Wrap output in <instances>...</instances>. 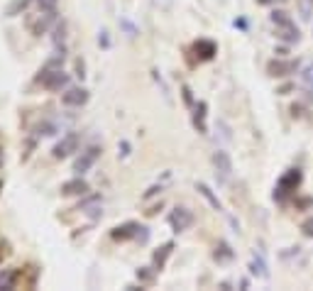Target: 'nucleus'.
<instances>
[{
    "label": "nucleus",
    "instance_id": "nucleus-1",
    "mask_svg": "<svg viewBox=\"0 0 313 291\" xmlns=\"http://www.w3.org/2000/svg\"><path fill=\"white\" fill-rule=\"evenodd\" d=\"M299 184H301V172H299V169H289V172L279 179L277 189H274V198H277V201H286V196H291V194L299 189Z\"/></svg>",
    "mask_w": 313,
    "mask_h": 291
},
{
    "label": "nucleus",
    "instance_id": "nucleus-2",
    "mask_svg": "<svg viewBox=\"0 0 313 291\" xmlns=\"http://www.w3.org/2000/svg\"><path fill=\"white\" fill-rule=\"evenodd\" d=\"M37 81L47 91H61V88L69 86V74H64L61 69H44Z\"/></svg>",
    "mask_w": 313,
    "mask_h": 291
},
{
    "label": "nucleus",
    "instance_id": "nucleus-3",
    "mask_svg": "<svg viewBox=\"0 0 313 291\" xmlns=\"http://www.w3.org/2000/svg\"><path fill=\"white\" fill-rule=\"evenodd\" d=\"M101 152H103V149H101L98 145H91L88 149H86V152H81V157H79V159L74 162V172H76L79 176L86 174V172H88V169H91V167L96 164V159L101 157Z\"/></svg>",
    "mask_w": 313,
    "mask_h": 291
},
{
    "label": "nucleus",
    "instance_id": "nucleus-4",
    "mask_svg": "<svg viewBox=\"0 0 313 291\" xmlns=\"http://www.w3.org/2000/svg\"><path fill=\"white\" fill-rule=\"evenodd\" d=\"M169 225L176 230V233H184L194 225V210L189 208H176L174 213L169 215Z\"/></svg>",
    "mask_w": 313,
    "mask_h": 291
},
{
    "label": "nucleus",
    "instance_id": "nucleus-5",
    "mask_svg": "<svg viewBox=\"0 0 313 291\" xmlns=\"http://www.w3.org/2000/svg\"><path fill=\"white\" fill-rule=\"evenodd\" d=\"M79 145H81V137L76 135V132H69L61 142H57L54 145V149H52V154L57 157V159H64V157H69V154H74L76 149H79Z\"/></svg>",
    "mask_w": 313,
    "mask_h": 291
},
{
    "label": "nucleus",
    "instance_id": "nucleus-6",
    "mask_svg": "<svg viewBox=\"0 0 313 291\" xmlns=\"http://www.w3.org/2000/svg\"><path fill=\"white\" fill-rule=\"evenodd\" d=\"M296 69H299V61H291V59H286V61L284 59H274V61H269V66H267L269 76H274V79L296 74Z\"/></svg>",
    "mask_w": 313,
    "mask_h": 291
},
{
    "label": "nucleus",
    "instance_id": "nucleus-7",
    "mask_svg": "<svg viewBox=\"0 0 313 291\" xmlns=\"http://www.w3.org/2000/svg\"><path fill=\"white\" fill-rule=\"evenodd\" d=\"M57 22V10H52V12H44V15H39V20L34 22V20H27V27L32 34H44L47 29H49V25H54Z\"/></svg>",
    "mask_w": 313,
    "mask_h": 291
},
{
    "label": "nucleus",
    "instance_id": "nucleus-8",
    "mask_svg": "<svg viewBox=\"0 0 313 291\" xmlns=\"http://www.w3.org/2000/svg\"><path fill=\"white\" fill-rule=\"evenodd\" d=\"M86 194H88V184L81 176L61 184V196H86Z\"/></svg>",
    "mask_w": 313,
    "mask_h": 291
},
{
    "label": "nucleus",
    "instance_id": "nucleus-9",
    "mask_svg": "<svg viewBox=\"0 0 313 291\" xmlns=\"http://www.w3.org/2000/svg\"><path fill=\"white\" fill-rule=\"evenodd\" d=\"M140 230H142V225H140V223H132V220H130V223H122V225H117V228H113V240H120V242H122V240H130V237H137V235H140Z\"/></svg>",
    "mask_w": 313,
    "mask_h": 291
},
{
    "label": "nucleus",
    "instance_id": "nucleus-10",
    "mask_svg": "<svg viewBox=\"0 0 313 291\" xmlns=\"http://www.w3.org/2000/svg\"><path fill=\"white\" fill-rule=\"evenodd\" d=\"M194 52H196V57H199L201 61H208V59H213L218 54V44L210 42V39H199V42L194 44Z\"/></svg>",
    "mask_w": 313,
    "mask_h": 291
},
{
    "label": "nucleus",
    "instance_id": "nucleus-11",
    "mask_svg": "<svg viewBox=\"0 0 313 291\" xmlns=\"http://www.w3.org/2000/svg\"><path fill=\"white\" fill-rule=\"evenodd\" d=\"M61 100H64L66 105L79 108V105H84L86 100H88V91H86V88H69V91L61 96Z\"/></svg>",
    "mask_w": 313,
    "mask_h": 291
},
{
    "label": "nucleus",
    "instance_id": "nucleus-12",
    "mask_svg": "<svg viewBox=\"0 0 313 291\" xmlns=\"http://www.w3.org/2000/svg\"><path fill=\"white\" fill-rule=\"evenodd\" d=\"M213 164H215V169L220 172V176H223V179H230V174H232V162H230L228 152L218 149V152L213 154Z\"/></svg>",
    "mask_w": 313,
    "mask_h": 291
},
{
    "label": "nucleus",
    "instance_id": "nucleus-13",
    "mask_svg": "<svg viewBox=\"0 0 313 291\" xmlns=\"http://www.w3.org/2000/svg\"><path fill=\"white\" fill-rule=\"evenodd\" d=\"M171 252H174V242H164L159 250H154V255H152V264H154V269H157V272L167 264V260H169Z\"/></svg>",
    "mask_w": 313,
    "mask_h": 291
},
{
    "label": "nucleus",
    "instance_id": "nucleus-14",
    "mask_svg": "<svg viewBox=\"0 0 313 291\" xmlns=\"http://www.w3.org/2000/svg\"><path fill=\"white\" fill-rule=\"evenodd\" d=\"M277 37L284 39V42H299L301 39V32L294 22H284V25H277Z\"/></svg>",
    "mask_w": 313,
    "mask_h": 291
},
{
    "label": "nucleus",
    "instance_id": "nucleus-15",
    "mask_svg": "<svg viewBox=\"0 0 313 291\" xmlns=\"http://www.w3.org/2000/svg\"><path fill=\"white\" fill-rule=\"evenodd\" d=\"M206 110H208V105L201 100L199 105L194 108V125H196V130H199L201 135H206L208 132V127H206Z\"/></svg>",
    "mask_w": 313,
    "mask_h": 291
},
{
    "label": "nucleus",
    "instance_id": "nucleus-16",
    "mask_svg": "<svg viewBox=\"0 0 313 291\" xmlns=\"http://www.w3.org/2000/svg\"><path fill=\"white\" fill-rule=\"evenodd\" d=\"M196 191H199L201 196H203V198H206L208 203L213 205L215 210H223V203L218 201V196H215V194H213V191H210V189H208V186L203 184V181H199V184H196Z\"/></svg>",
    "mask_w": 313,
    "mask_h": 291
},
{
    "label": "nucleus",
    "instance_id": "nucleus-17",
    "mask_svg": "<svg viewBox=\"0 0 313 291\" xmlns=\"http://www.w3.org/2000/svg\"><path fill=\"white\" fill-rule=\"evenodd\" d=\"M213 257H215L218 262H230V260L235 257V252L230 250L228 242H218V245H215V252H213Z\"/></svg>",
    "mask_w": 313,
    "mask_h": 291
},
{
    "label": "nucleus",
    "instance_id": "nucleus-18",
    "mask_svg": "<svg viewBox=\"0 0 313 291\" xmlns=\"http://www.w3.org/2000/svg\"><path fill=\"white\" fill-rule=\"evenodd\" d=\"M154 277H157V269H154V267H142V269H137V279H140V284H152Z\"/></svg>",
    "mask_w": 313,
    "mask_h": 291
},
{
    "label": "nucleus",
    "instance_id": "nucleus-19",
    "mask_svg": "<svg viewBox=\"0 0 313 291\" xmlns=\"http://www.w3.org/2000/svg\"><path fill=\"white\" fill-rule=\"evenodd\" d=\"M29 2H32V0H12V2H10V7L5 10V15H7V17H15L17 12H22V10L27 7Z\"/></svg>",
    "mask_w": 313,
    "mask_h": 291
},
{
    "label": "nucleus",
    "instance_id": "nucleus-20",
    "mask_svg": "<svg viewBox=\"0 0 313 291\" xmlns=\"http://www.w3.org/2000/svg\"><path fill=\"white\" fill-rule=\"evenodd\" d=\"M61 64H64V47H61L57 54L47 61V66H44V69H61Z\"/></svg>",
    "mask_w": 313,
    "mask_h": 291
},
{
    "label": "nucleus",
    "instance_id": "nucleus-21",
    "mask_svg": "<svg viewBox=\"0 0 313 291\" xmlns=\"http://www.w3.org/2000/svg\"><path fill=\"white\" fill-rule=\"evenodd\" d=\"M250 269H252V274H259V277H269V272H267V267H264V262H262V260H252Z\"/></svg>",
    "mask_w": 313,
    "mask_h": 291
},
{
    "label": "nucleus",
    "instance_id": "nucleus-22",
    "mask_svg": "<svg viewBox=\"0 0 313 291\" xmlns=\"http://www.w3.org/2000/svg\"><path fill=\"white\" fill-rule=\"evenodd\" d=\"M272 22H274V25H284V22H291V17L286 15L284 10H274V12H272Z\"/></svg>",
    "mask_w": 313,
    "mask_h": 291
},
{
    "label": "nucleus",
    "instance_id": "nucleus-23",
    "mask_svg": "<svg viewBox=\"0 0 313 291\" xmlns=\"http://www.w3.org/2000/svg\"><path fill=\"white\" fill-rule=\"evenodd\" d=\"M37 5L42 7V12H52V10H57L59 0H37Z\"/></svg>",
    "mask_w": 313,
    "mask_h": 291
},
{
    "label": "nucleus",
    "instance_id": "nucleus-24",
    "mask_svg": "<svg viewBox=\"0 0 313 291\" xmlns=\"http://www.w3.org/2000/svg\"><path fill=\"white\" fill-rule=\"evenodd\" d=\"M7 257H10V242L0 237V262H2V260H7Z\"/></svg>",
    "mask_w": 313,
    "mask_h": 291
},
{
    "label": "nucleus",
    "instance_id": "nucleus-25",
    "mask_svg": "<svg viewBox=\"0 0 313 291\" xmlns=\"http://www.w3.org/2000/svg\"><path fill=\"white\" fill-rule=\"evenodd\" d=\"M301 230H304L306 237H313V215L309 218V220H304V223H301Z\"/></svg>",
    "mask_w": 313,
    "mask_h": 291
},
{
    "label": "nucleus",
    "instance_id": "nucleus-26",
    "mask_svg": "<svg viewBox=\"0 0 313 291\" xmlns=\"http://www.w3.org/2000/svg\"><path fill=\"white\" fill-rule=\"evenodd\" d=\"M74 66H76V76L84 81V79H86V64H84V59H76V64H74Z\"/></svg>",
    "mask_w": 313,
    "mask_h": 291
},
{
    "label": "nucleus",
    "instance_id": "nucleus-27",
    "mask_svg": "<svg viewBox=\"0 0 313 291\" xmlns=\"http://www.w3.org/2000/svg\"><path fill=\"white\" fill-rule=\"evenodd\" d=\"M181 93H184V100H186V105H191V103H194V96H191V88H189V86H184V88H181Z\"/></svg>",
    "mask_w": 313,
    "mask_h": 291
},
{
    "label": "nucleus",
    "instance_id": "nucleus-28",
    "mask_svg": "<svg viewBox=\"0 0 313 291\" xmlns=\"http://www.w3.org/2000/svg\"><path fill=\"white\" fill-rule=\"evenodd\" d=\"M64 32H66V25L61 22V25H59V27H57V34H54V39H57V44H59V42H61V39H64Z\"/></svg>",
    "mask_w": 313,
    "mask_h": 291
},
{
    "label": "nucleus",
    "instance_id": "nucleus-29",
    "mask_svg": "<svg viewBox=\"0 0 313 291\" xmlns=\"http://www.w3.org/2000/svg\"><path fill=\"white\" fill-rule=\"evenodd\" d=\"M120 25H122V27H125V29H127V32H130V37H135V34H137V29L132 27V25H130L127 20H120Z\"/></svg>",
    "mask_w": 313,
    "mask_h": 291
},
{
    "label": "nucleus",
    "instance_id": "nucleus-30",
    "mask_svg": "<svg viewBox=\"0 0 313 291\" xmlns=\"http://www.w3.org/2000/svg\"><path fill=\"white\" fill-rule=\"evenodd\" d=\"M98 42H101V47H108V44H110V42H108V32H101Z\"/></svg>",
    "mask_w": 313,
    "mask_h": 291
},
{
    "label": "nucleus",
    "instance_id": "nucleus-31",
    "mask_svg": "<svg viewBox=\"0 0 313 291\" xmlns=\"http://www.w3.org/2000/svg\"><path fill=\"white\" fill-rule=\"evenodd\" d=\"M159 208H162V203H159V205H152V208H149V210H144V213H147V215H154Z\"/></svg>",
    "mask_w": 313,
    "mask_h": 291
},
{
    "label": "nucleus",
    "instance_id": "nucleus-32",
    "mask_svg": "<svg viewBox=\"0 0 313 291\" xmlns=\"http://www.w3.org/2000/svg\"><path fill=\"white\" fill-rule=\"evenodd\" d=\"M259 5H272V2H284V0H257Z\"/></svg>",
    "mask_w": 313,
    "mask_h": 291
},
{
    "label": "nucleus",
    "instance_id": "nucleus-33",
    "mask_svg": "<svg viewBox=\"0 0 313 291\" xmlns=\"http://www.w3.org/2000/svg\"><path fill=\"white\" fill-rule=\"evenodd\" d=\"M120 149H122V152H120V154H122V157H125V154H127V149H130V145H127V142H122V145H120Z\"/></svg>",
    "mask_w": 313,
    "mask_h": 291
},
{
    "label": "nucleus",
    "instance_id": "nucleus-34",
    "mask_svg": "<svg viewBox=\"0 0 313 291\" xmlns=\"http://www.w3.org/2000/svg\"><path fill=\"white\" fill-rule=\"evenodd\" d=\"M0 152H2V147H0Z\"/></svg>",
    "mask_w": 313,
    "mask_h": 291
}]
</instances>
